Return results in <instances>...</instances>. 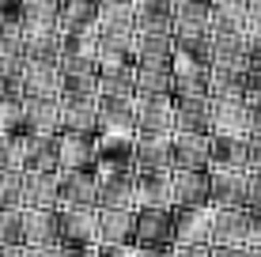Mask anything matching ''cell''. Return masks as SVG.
I'll return each mask as SVG.
<instances>
[{"label":"cell","mask_w":261,"mask_h":257,"mask_svg":"<svg viewBox=\"0 0 261 257\" xmlns=\"http://www.w3.org/2000/svg\"><path fill=\"white\" fill-rule=\"evenodd\" d=\"M137 132L170 136L174 132V99L170 95H137Z\"/></svg>","instance_id":"5"},{"label":"cell","mask_w":261,"mask_h":257,"mask_svg":"<svg viewBox=\"0 0 261 257\" xmlns=\"http://www.w3.org/2000/svg\"><path fill=\"white\" fill-rule=\"evenodd\" d=\"M208 178L216 208H246V185H250L246 166H208Z\"/></svg>","instance_id":"7"},{"label":"cell","mask_w":261,"mask_h":257,"mask_svg":"<svg viewBox=\"0 0 261 257\" xmlns=\"http://www.w3.org/2000/svg\"><path fill=\"white\" fill-rule=\"evenodd\" d=\"M140 208H174L170 193V170H148L137 174V212Z\"/></svg>","instance_id":"22"},{"label":"cell","mask_w":261,"mask_h":257,"mask_svg":"<svg viewBox=\"0 0 261 257\" xmlns=\"http://www.w3.org/2000/svg\"><path fill=\"white\" fill-rule=\"evenodd\" d=\"M212 166H246V140L242 136H212Z\"/></svg>","instance_id":"34"},{"label":"cell","mask_w":261,"mask_h":257,"mask_svg":"<svg viewBox=\"0 0 261 257\" xmlns=\"http://www.w3.org/2000/svg\"><path fill=\"white\" fill-rule=\"evenodd\" d=\"M129 57L133 65H170L174 61V34H148V31H133L129 42Z\"/></svg>","instance_id":"17"},{"label":"cell","mask_w":261,"mask_h":257,"mask_svg":"<svg viewBox=\"0 0 261 257\" xmlns=\"http://www.w3.org/2000/svg\"><path fill=\"white\" fill-rule=\"evenodd\" d=\"M0 208H19V170H0Z\"/></svg>","instance_id":"36"},{"label":"cell","mask_w":261,"mask_h":257,"mask_svg":"<svg viewBox=\"0 0 261 257\" xmlns=\"http://www.w3.org/2000/svg\"><path fill=\"white\" fill-rule=\"evenodd\" d=\"M61 242L57 212L49 208H23V246H53Z\"/></svg>","instance_id":"21"},{"label":"cell","mask_w":261,"mask_h":257,"mask_svg":"<svg viewBox=\"0 0 261 257\" xmlns=\"http://www.w3.org/2000/svg\"><path fill=\"white\" fill-rule=\"evenodd\" d=\"M125 95H137V65L98 72V99H125Z\"/></svg>","instance_id":"31"},{"label":"cell","mask_w":261,"mask_h":257,"mask_svg":"<svg viewBox=\"0 0 261 257\" xmlns=\"http://www.w3.org/2000/svg\"><path fill=\"white\" fill-rule=\"evenodd\" d=\"M98 19V0H61V38L72 42L87 34Z\"/></svg>","instance_id":"24"},{"label":"cell","mask_w":261,"mask_h":257,"mask_svg":"<svg viewBox=\"0 0 261 257\" xmlns=\"http://www.w3.org/2000/svg\"><path fill=\"white\" fill-rule=\"evenodd\" d=\"M23 132L57 136L61 132V99H23Z\"/></svg>","instance_id":"18"},{"label":"cell","mask_w":261,"mask_h":257,"mask_svg":"<svg viewBox=\"0 0 261 257\" xmlns=\"http://www.w3.org/2000/svg\"><path fill=\"white\" fill-rule=\"evenodd\" d=\"M61 132H98V99H61Z\"/></svg>","instance_id":"23"},{"label":"cell","mask_w":261,"mask_h":257,"mask_svg":"<svg viewBox=\"0 0 261 257\" xmlns=\"http://www.w3.org/2000/svg\"><path fill=\"white\" fill-rule=\"evenodd\" d=\"M250 102V121H254V132H261V95H246Z\"/></svg>","instance_id":"43"},{"label":"cell","mask_w":261,"mask_h":257,"mask_svg":"<svg viewBox=\"0 0 261 257\" xmlns=\"http://www.w3.org/2000/svg\"><path fill=\"white\" fill-rule=\"evenodd\" d=\"M61 242L68 246H98V208H57Z\"/></svg>","instance_id":"9"},{"label":"cell","mask_w":261,"mask_h":257,"mask_svg":"<svg viewBox=\"0 0 261 257\" xmlns=\"http://www.w3.org/2000/svg\"><path fill=\"white\" fill-rule=\"evenodd\" d=\"M246 38H261V0H250L246 8Z\"/></svg>","instance_id":"37"},{"label":"cell","mask_w":261,"mask_h":257,"mask_svg":"<svg viewBox=\"0 0 261 257\" xmlns=\"http://www.w3.org/2000/svg\"><path fill=\"white\" fill-rule=\"evenodd\" d=\"M246 208H261V170H250V185H246Z\"/></svg>","instance_id":"39"},{"label":"cell","mask_w":261,"mask_h":257,"mask_svg":"<svg viewBox=\"0 0 261 257\" xmlns=\"http://www.w3.org/2000/svg\"><path fill=\"white\" fill-rule=\"evenodd\" d=\"M216 205L174 208V246H212Z\"/></svg>","instance_id":"3"},{"label":"cell","mask_w":261,"mask_h":257,"mask_svg":"<svg viewBox=\"0 0 261 257\" xmlns=\"http://www.w3.org/2000/svg\"><path fill=\"white\" fill-rule=\"evenodd\" d=\"M23 34H61V0H19Z\"/></svg>","instance_id":"13"},{"label":"cell","mask_w":261,"mask_h":257,"mask_svg":"<svg viewBox=\"0 0 261 257\" xmlns=\"http://www.w3.org/2000/svg\"><path fill=\"white\" fill-rule=\"evenodd\" d=\"M212 246H254V208H216Z\"/></svg>","instance_id":"1"},{"label":"cell","mask_w":261,"mask_h":257,"mask_svg":"<svg viewBox=\"0 0 261 257\" xmlns=\"http://www.w3.org/2000/svg\"><path fill=\"white\" fill-rule=\"evenodd\" d=\"M133 246H174V208H140Z\"/></svg>","instance_id":"10"},{"label":"cell","mask_w":261,"mask_h":257,"mask_svg":"<svg viewBox=\"0 0 261 257\" xmlns=\"http://www.w3.org/2000/svg\"><path fill=\"white\" fill-rule=\"evenodd\" d=\"M23 257H61V242H53V246H23Z\"/></svg>","instance_id":"41"},{"label":"cell","mask_w":261,"mask_h":257,"mask_svg":"<svg viewBox=\"0 0 261 257\" xmlns=\"http://www.w3.org/2000/svg\"><path fill=\"white\" fill-rule=\"evenodd\" d=\"M174 99V95H170ZM212 118V99L208 95H193V99H174V129H193V132H208Z\"/></svg>","instance_id":"27"},{"label":"cell","mask_w":261,"mask_h":257,"mask_svg":"<svg viewBox=\"0 0 261 257\" xmlns=\"http://www.w3.org/2000/svg\"><path fill=\"white\" fill-rule=\"evenodd\" d=\"M246 257H261V246H246Z\"/></svg>","instance_id":"47"},{"label":"cell","mask_w":261,"mask_h":257,"mask_svg":"<svg viewBox=\"0 0 261 257\" xmlns=\"http://www.w3.org/2000/svg\"><path fill=\"white\" fill-rule=\"evenodd\" d=\"M170 257H212V246H174Z\"/></svg>","instance_id":"40"},{"label":"cell","mask_w":261,"mask_h":257,"mask_svg":"<svg viewBox=\"0 0 261 257\" xmlns=\"http://www.w3.org/2000/svg\"><path fill=\"white\" fill-rule=\"evenodd\" d=\"M170 152H174V170H208L212 166V136L208 132H193V129H174Z\"/></svg>","instance_id":"4"},{"label":"cell","mask_w":261,"mask_h":257,"mask_svg":"<svg viewBox=\"0 0 261 257\" xmlns=\"http://www.w3.org/2000/svg\"><path fill=\"white\" fill-rule=\"evenodd\" d=\"M137 212L129 208H98V246H133Z\"/></svg>","instance_id":"14"},{"label":"cell","mask_w":261,"mask_h":257,"mask_svg":"<svg viewBox=\"0 0 261 257\" xmlns=\"http://www.w3.org/2000/svg\"><path fill=\"white\" fill-rule=\"evenodd\" d=\"M57 178H61V208H98L95 170H57Z\"/></svg>","instance_id":"11"},{"label":"cell","mask_w":261,"mask_h":257,"mask_svg":"<svg viewBox=\"0 0 261 257\" xmlns=\"http://www.w3.org/2000/svg\"><path fill=\"white\" fill-rule=\"evenodd\" d=\"M133 23L148 34H174V0H133Z\"/></svg>","instance_id":"19"},{"label":"cell","mask_w":261,"mask_h":257,"mask_svg":"<svg viewBox=\"0 0 261 257\" xmlns=\"http://www.w3.org/2000/svg\"><path fill=\"white\" fill-rule=\"evenodd\" d=\"M19 208H61V178L57 170L42 174V170H23L19 174Z\"/></svg>","instance_id":"8"},{"label":"cell","mask_w":261,"mask_h":257,"mask_svg":"<svg viewBox=\"0 0 261 257\" xmlns=\"http://www.w3.org/2000/svg\"><path fill=\"white\" fill-rule=\"evenodd\" d=\"M212 31V0H174V34Z\"/></svg>","instance_id":"30"},{"label":"cell","mask_w":261,"mask_h":257,"mask_svg":"<svg viewBox=\"0 0 261 257\" xmlns=\"http://www.w3.org/2000/svg\"><path fill=\"white\" fill-rule=\"evenodd\" d=\"M0 246H23V208H0Z\"/></svg>","instance_id":"35"},{"label":"cell","mask_w":261,"mask_h":257,"mask_svg":"<svg viewBox=\"0 0 261 257\" xmlns=\"http://www.w3.org/2000/svg\"><path fill=\"white\" fill-rule=\"evenodd\" d=\"M170 193H174V208L212 205V178L208 170H170Z\"/></svg>","instance_id":"12"},{"label":"cell","mask_w":261,"mask_h":257,"mask_svg":"<svg viewBox=\"0 0 261 257\" xmlns=\"http://www.w3.org/2000/svg\"><path fill=\"white\" fill-rule=\"evenodd\" d=\"M254 246H261V208H254Z\"/></svg>","instance_id":"46"},{"label":"cell","mask_w":261,"mask_h":257,"mask_svg":"<svg viewBox=\"0 0 261 257\" xmlns=\"http://www.w3.org/2000/svg\"><path fill=\"white\" fill-rule=\"evenodd\" d=\"M254 132L250 121V102L242 99H212V118H208V136H242Z\"/></svg>","instance_id":"2"},{"label":"cell","mask_w":261,"mask_h":257,"mask_svg":"<svg viewBox=\"0 0 261 257\" xmlns=\"http://www.w3.org/2000/svg\"><path fill=\"white\" fill-rule=\"evenodd\" d=\"M170 136H174V132H170ZM170 136H140V132H137V152H133V166H137V174H148V170H174Z\"/></svg>","instance_id":"16"},{"label":"cell","mask_w":261,"mask_h":257,"mask_svg":"<svg viewBox=\"0 0 261 257\" xmlns=\"http://www.w3.org/2000/svg\"><path fill=\"white\" fill-rule=\"evenodd\" d=\"M174 246H137V257H170Z\"/></svg>","instance_id":"44"},{"label":"cell","mask_w":261,"mask_h":257,"mask_svg":"<svg viewBox=\"0 0 261 257\" xmlns=\"http://www.w3.org/2000/svg\"><path fill=\"white\" fill-rule=\"evenodd\" d=\"M246 163H250V170H261V132L246 136Z\"/></svg>","instance_id":"38"},{"label":"cell","mask_w":261,"mask_h":257,"mask_svg":"<svg viewBox=\"0 0 261 257\" xmlns=\"http://www.w3.org/2000/svg\"><path fill=\"white\" fill-rule=\"evenodd\" d=\"M98 257H137V246H98Z\"/></svg>","instance_id":"42"},{"label":"cell","mask_w":261,"mask_h":257,"mask_svg":"<svg viewBox=\"0 0 261 257\" xmlns=\"http://www.w3.org/2000/svg\"><path fill=\"white\" fill-rule=\"evenodd\" d=\"M98 34L106 38H118V34H133L137 23H133V0H98Z\"/></svg>","instance_id":"25"},{"label":"cell","mask_w":261,"mask_h":257,"mask_svg":"<svg viewBox=\"0 0 261 257\" xmlns=\"http://www.w3.org/2000/svg\"><path fill=\"white\" fill-rule=\"evenodd\" d=\"M19 91H23V99H61V95H65L61 65L23 61V68H19Z\"/></svg>","instance_id":"6"},{"label":"cell","mask_w":261,"mask_h":257,"mask_svg":"<svg viewBox=\"0 0 261 257\" xmlns=\"http://www.w3.org/2000/svg\"><path fill=\"white\" fill-rule=\"evenodd\" d=\"M57 159L61 170H91L95 166V136L87 132H57Z\"/></svg>","instance_id":"15"},{"label":"cell","mask_w":261,"mask_h":257,"mask_svg":"<svg viewBox=\"0 0 261 257\" xmlns=\"http://www.w3.org/2000/svg\"><path fill=\"white\" fill-rule=\"evenodd\" d=\"M98 132H137V95L98 99Z\"/></svg>","instance_id":"20"},{"label":"cell","mask_w":261,"mask_h":257,"mask_svg":"<svg viewBox=\"0 0 261 257\" xmlns=\"http://www.w3.org/2000/svg\"><path fill=\"white\" fill-rule=\"evenodd\" d=\"M250 0H212V34H246Z\"/></svg>","instance_id":"28"},{"label":"cell","mask_w":261,"mask_h":257,"mask_svg":"<svg viewBox=\"0 0 261 257\" xmlns=\"http://www.w3.org/2000/svg\"><path fill=\"white\" fill-rule=\"evenodd\" d=\"M170 72H174V87H170V95H174V99L208 95V68H201V65H193V61H186V57H178V53H174Z\"/></svg>","instance_id":"26"},{"label":"cell","mask_w":261,"mask_h":257,"mask_svg":"<svg viewBox=\"0 0 261 257\" xmlns=\"http://www.w3.org/2000/svg\"><path fill=\"white\" fill-rule=\"evenodd\" d=\"M212 257H246V250H239V246H212Z\"/></svg>","instance_id":"45"},{"label":"cell","mask_w":261,"mask_h":257,"mask_svg":"<svg viewBox=\"0 0 261 257\" xmlns=\"http://www.w3.org/2000/svg\"><path fill=\"white\" fill-rule=\"evenodd\" d=\"M174 53L201 68H212V31H178L174 34Z\"/></svg>","instance_id":"29"},{"label":"cell","mask_w":261,"mask_h":257,"mask_svg":"<svg viewBox=\"0 0 261 257\" xmlns=\"http://www.w3.org/2000/svg\"><path fill=\"white\" fill-rule=\"evenodd\" d=\"M98 208H129V212H137V174L98 185Z\"/></svg>","instance_id":"32"},{"label":"cell","mask_w":261,"mask_h":257,"mask_svg":"<svg viewBox=\"0 0 261 257\" xmlns=\"http://www.w3.org/2000/svg\"><path fill=\"white\" fill-rule=\"evenodd\" d=\"M170 65H148V61L137 65V95H170V87H174Z\"/></svg>","instance_id":"33"}]
</instances>
